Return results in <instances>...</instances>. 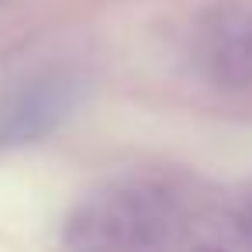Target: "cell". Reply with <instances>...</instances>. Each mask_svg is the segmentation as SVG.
<instances>
[{
    "label": "cell",
    "mask_w": 252,
    "mask_h": 252,
    "mask_svg": "<svg viewBox=\"0 0 252 252\" xmlns=\"http://www.w3.org/2000/svg\"><path fill=\"white\" fill-rule=\"evenodd\" d=\"M73 104V76H38L0 104V142L38 138L56 128Z\"/></svg>",
    "instance_id": "1"
}]
</instances>
